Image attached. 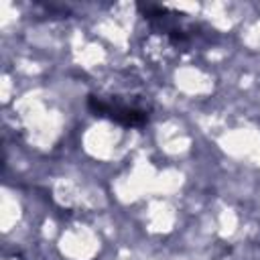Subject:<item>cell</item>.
<instances>
[{"mask_svg": "<svg viewBox=\"0 0 260 260\" xmlns=\"http://www.w3.org/2000/svg\"><path fill=\"white\" fill-rule=\"evenodd\" d=\"M87 108L95 118H110L126 128H140L148 122V112L136 106H128L120 100H106L102 95H87Z\"/></svg>", "mask_w": 260, "mask_h": 260, "instance_id": "6da1fadb", "label": "cell"}]
</instances>
